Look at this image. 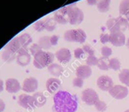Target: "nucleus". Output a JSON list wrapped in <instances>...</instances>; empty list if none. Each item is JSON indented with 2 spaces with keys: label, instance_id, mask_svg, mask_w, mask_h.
<instances>
[{
  "label": "nucleus",
  "instance_id": "obj_1",
  "mask_svg": "<svg viewBox=\"0 0 129 112\" xmlns=\"http://www.w3.org/2000/svg\"><path fill=\"white\" fill-rule=\"evenodd\" d=\"M77 98L67 91H57L54 96L53 112H76Z\"/></svg>",
  "mask_w": 129,
  "mask_h": 112
},
{
  "label": "nucleus",
  "instance_id": "obj_2",
  "mask_svg": "<svg viewBox=\"0 0 129 112\" xmlns=\"http://www.w3.org/2000/svg\"><path fill=\"white\" fill-rule=\"evenodd\" d=\"M128 20L122 16L110 18L107 21V27L110 33L124 32L128 28Z\"/></svg>",
  "mask_w": 129,
  "mask_h": 112
},
{
  "label": "nucleus",
  "instance_id": "obj_3",
  "mask_svg": "<svg viewBox=\"0 0 129 112\" xmlns=\"http://www.w3.org/2000/svg\"><path fill=\"white\" fill-rule=\"evenodd\" d=\"M54 58V55L51 52H39L34 55L33 64L38 69H42L45 67H48L52 64Z\"/></svg>",
  "mask_w": 129,
  "mask_h": 112
},
{
  "label": "nucleus",
  "instance_id": "obj_4",
  "mask_svg": "<svg viewBox=\"0 0 129 112\" xmlns=\"http://www.w3.org/2000/svg\"><path fill=\"white\" fill-rule=\"evenodd\" d=\"M67 19L71 25L80 24L84 20L83 11L80 8L76 7L74 4L67 6Z\"/></svg>",
  "mask_w": 129,
  "mask_h": 112
},
{
  "label": "nucleus",
  "instance_id": "obj_5",
  "mask_svg": "<svg viewBox=\"0 0 129 112\" xmlns=\"http://www.w3.org/2000/svg\"><path fill=\"white\" fill-rule=\"evenodd\" d=\"M87 38V35L85 32L82 29L77 30H70L65 32L64 33V39L67 42H79L83 43L85 42Z\"/></svg>",
  "mask_w": 129,
  "mask_h": 112
},
{
  "label": "nucleus",
  "instance_id": "obj_6",
  "mask_svg": "<svg viewBox=\"0 0 129 112\" xmlns=\"http://www.w3.org/2000/svg\"><path fill=\"white\" fill-rule=\"evenodd\" d=\"M82 100L87 105L91 106L94 105V104L99 100V96L94 89L88 88L82 93Z\"/></svg>",
  "mask_w": 129,
  "mask_h": 112
},
{
  "label": "nucleus",
  "instance_id": "obj_7",
  "mask_svg": "<svg viewBox=\"0 0 129 112\" xmlns=\"http://www.w3.org/2000/svg\"><path fill=\"white\" fill-rule=\"evenodd\" d=\"M108 92L113 98H114L117 100L123 99L126 98L128 95V87L121 86V85L113 86Z\"/></svg>",
  "mask_w": 129,
  "mask_h": 112
},
{
  "label": "nucleus",
  "instance_id": "obj_8",
  "mask_svg": "<svg viewBox=\"0 0 129 112\" xmlns=\"http://www.w3.org/2000/svg\"><path fill=\"white\" fill-rule=\"evenodd\" d=\"M97 85L102 91H109L114 86L113 79L107 75L99 77L97 80Z\"/></svg>",
  "mask_w": 129,
  "mask_h": 112
},
{
  "label": "nucleus",
  "instance_id": "obj_9",
  "mask_svg": "<svg viewBox=\"0 0 129 112\" xmlns=\"http://www.w3.org/2000/svg\"><path fill=\"white\" fill-rule=\"evenodd\" d=\"M110 42L116 47L123 46L125 44V36L123 32L111 33L110 34Z\"/></svg>",
  "mask_w": 129,
  "mask_h": 112
},
{
  "label": "nucleus",
  "instance_id": "obj_10",
  "mask_svg": "<svg viewBox=\"0 0 129 112\" xmlns=\"http://www.w3.org/2000/svg\"><path fill=\"white\" fill-rule=\"evenodd\" d=\"M18 104L26 109H33L36 107L33 97L26 94H22L18 97Z\"/></svg>",
  "mask_w": 129,
  "mask_h": 112
},
{
  "label": "nucleus",
  "instance_id": "obj_11",
  "mask_svg": "<svg viewBox=\"0 0 129 112\" xmlns=\"http://www.w3.org/2000/svg\"><path fill=\"white\" fill-rule=\"evenodd\" d=\"M38 80L34 77L26 79L23 83V90L26 93H33L38 89Z\"/></svg>",
  "mask_w": 129,
  "mask_h": 112
},
{
  "label": "nucleus",
  "instance_id": "obj_12",
  "mask_svg": "<svg viewBox=\"0 0 129 112\" xmlns=\"http://www.w3.org/2000/svg\"><path fill=\"white\" fill-rule=\"evenodd\" d=\"M76 74L77 77H79L82 80L88 79L92 74L91 68L88 65H80L76 68Z\"/></svg>",
  "mask_w": 129,
  "mask_h": 112
},
{
  "label": "nucleus",
  "instance_id": "obj_13",
  "mask_svg": "<svg viewBox=\"0 0 129 112\" xmlns=\"http://www.w3.org/2000/svg\"><path fill=\"white\" fill-rule=\"evenodd\" d=\"M19 55L17 57V62L19 65L24 67L29 64L30 62V55L27 53V51L25 49H21L19 52Z\"/></svg>",
  "mask_w": 129,
  "mask_h": 112
},
{
  "label": "nucleus",
  "instance_id": "obj_14",
  "mask_svg": "<svg viewBox=\"0 0 129 112\" xmlns=\"http://www.w3.org/2000/svg\"><path fill=\"white\" fill-rule=\"evenodd\" d=\"M6 90L9 93H16L20 89V85L17 80L14 78L8 79L5 82Z\"/></svg>",
  "mask_w": 129,
  "mask_h": 112
},
{
  "label": "nucleus",
  "instance_id": "obj_15",
  "mask_svg": "<svg viewBox=\"0 0 129 112\" xmlns=\"http://www.w3.org/2000/svg\"><path fill=\"white\" fill-rule=\"evenodd\" d=\"M55 55H56V58H57V60L61 63L69 62L72 58L70 51L66 48H63V49H60V50H58L56 52Z\"/></svg>",
  "mask_w": 129,
  "mask_h": 112
},
{
  "label": "nucleus",
  "instance_id": "obj_16",
  "mask_svg": "<svg viewBox=\"0 0 129 112\" xmlns=\"http://www.w3.org/2000/svg\"><path fill=\"white\" fill-rule=\"evenodd\" d=\"M60 81L57 78H50L46 82V89L49 93L54 94L57 93L58 89L60 86Z\"/></svg>",
  "mask_w": 129,
  "mask_h": 112
},
{
  "label": "nucleus",
  "instance_id": "obj_17",
  "mask_svg": "<svg viewBox=\"0 0 129 112\" xmlns=\"http://www.w3.org/2000/svg\"><path fill=\"white\" fill-rule=\"evenodd\" d=\"M67 16V7H65L63 8H61L57 11V13L55 14L54 15V20L59 24H67L68 19L66 17Z\"/></svg>",
  "mask_w": 129,
  "mask_h": 112
},
{
  "label": "nucleus",
  "instance_id": "obj_18",
  "mask_svg": "<svg viewBox=\"0 0 129 112\" xmlns=\"http://www.w3.org/2000/svg\"><path fill=\"white\" fill-rule=\"evenodd\" d=\"M33 100H34V105L37 108H41L44 106L47 102V99L45 96L42 93H36L33 96Z\"/></svg>",
  "mask_w": 129,
  "mask_h": 112
},
{
  "label": "nucleus",
  "instance_id": "obj_19",
  "mask_svg": "<svg viewBox=\"0 0 129 112\" xmlns=\"http://www.w3.org/2000/svg\"><path fill=\"white\" fill-rule=\"evenodd\" d=\"M48 70L49 73L52 76L56 77H60L62 74L63 71V68L58 64H50L48 67Z\"/></svg>",
  "mask_w": 129,
  "mask_h": 112
},
{
  "label": "nucleus",
  "instance_id": "obj_20",
  "mask_svg": "<svg viewBox=\"0 0 129 112\" xmlns=\"http://www.w3.org/2000/svg\"><path fill=\"white\" fill-rule=\"evenodd\" d=\"M120 16H124L129 20V0H122L119 5Z\"/></svg>",
  "mask_w": 129,
  "mask_h": 112
},
{
  "label": "nucleus",
  "instance_id": "obj_21",
  "mask_svg": "<svg viewBox=\"0 0 129 112\" xmlns=\"http://www.w3.org/2000/svg\"><path fill=\"white\" fill-rule=\"evenodd\" d=\"M110 0H98L97 8L101 13L107 12L110 9Z\"/></svg>",
  "mask_w": 129,
  "mask_h": 112
},
{
  "label": "nucleus",
  "instance_id": "obj_22",
  "mask_svg": "<svg viewBox=\"0 0 129 112\" xmlns=\"http://www.w3.org/2000/svg\"><path fill=\"white\" fill-rule=\"evenodd\" d=\"M119 79L121 83L129 86V69H123L119 74Z\"/></svg>",
  "mask_w": 129,
  "mask_h": 112
},
{
  "label": "nucleus",
  "instance_id": "obj_23",
  "mask_svg": "<svg viewBox=\"0 0 129 112\" xmlns=\"http://www.w3.org/2000/svg\"><path fill=\"white\" fill-rule=\"evenodd\" d=\"M121 68V63L118 58H113L109 60V68L113 71H118Z\"/></svg>",
  "mask_w": 129,
  "mask_h": 112
},
{
  "label": "nucleus",
  "instance_id": "obj_24",
  "mask_svg": "<svg viewBox=\"0 0 129 112\" xmlns=\"http://www.w3.org/2000/svg\"><path fill=\"white\" fill-rule=\"evenodd\" d=\"M107 58H104V57H102L101 58H99L98 60V68L101 70V71H108L110 68H109V61L107 62Z\"/></svg>",
  "mask_w": 129,
  "mask_h": 112
},
{
  "label": "nucleus",
  "instance_id": "obj_25",
  "mask_svg": "<svg viewBox=\"0 0 129 112\" xmlns=\"http://www.w3.org/2000/svg\"><path fill=\"white\" fill-rule=\"evenodd\" d=\"M15 58V55H14V52H11V50L9 49H6L3 54H2V59L5 61H7V62H11Z\"/></svg>",
  "mask_w": 129,
  "mask_h": 112
},
{
  "label": "nucleus",
  "instance_id": "obj_26",
  "mask_svg": "<svg viewBox=\"0 0 129 112\" xmlns=\"http://www.w3.org/2000/svg\"><path fill=\"white\" fill-rule=\"evenodd\" d=\"M39 45L41 48H43L45 49H50L51 46V42H50V38L48 36H44L39 39Z\"/></svg>",
  "mask_w": 129,
  "mask_h": 112
},
{
  "label": "nucleus",
  "instance_id": "obj_27",
  "mask_svg": "<svg viewBox=\"0 0 129 112\" xmlns=\"http://www.w3.org/2000/svg\"><path fill=\"white\" fill-rule=\"evenodd\" d=\"M45 29L48 31H52L56 27V21L53 19H48L45 21Z\"/></svg>",
  "mask_w": 129,
  "mask_h": 112
},
{
  "label": "nucleus",
  "instance_id": "obj_28",
  "mask_svg": "<svg viewBox=\"0 0 129 112\" xmlns=\"http://www.w3.org/2000/svg\"><path fill=\"white\" fill-rule=\"evenodd\" d=\"M98 58L94 55H88L86 60V65L91 66H96L98 64Z\"/></svg>",
  "mask_w": 129,
  "mask_h": 112
},
{
  "label": "nucleus",
  "instance_id": "obj_29",
  "mask_svg": "<svg viewBox=\"0 0 129 112\" xmlns=\"http://www.w3.org/2000/svg\"><path fill=\"white\" fill-rule=\"evenodd\" d=\"M94 107L99 112H104L107 108V104L100 99L94 104Z\"/></svg>",
  "mask_w": 129,
  "mask_h": 112
},
{
  "label": "nucleus",
  "instance_id": "obj_30",
  "mask_svg": "<svg viewBox=\"0 0 129 112\" xmlns=\"http://www.w3.org/2000/svg\"><path fill=\"white\" fill-rule=\"evenodd\" d=\"M19 40H20L21 45H22L23 47H25V46H26L27 45H29V44L31 42L32 39H31V37H30L28 34H24V35L21 36L19 38Z\"/></svg>",
  "mask_w": 129,
  "mask_h": 112
},
{
  "label": "nucleus",
  "instance_id": "obj_31",
  "mask_svg": "<svg viewBox=\"0 0 129 112\" xmlns=\"http://www.w3.org/2000/svg\"><path fill=\"white\" fill-rule=\"evenodd\" d=\"M113 53V50L112 49H110L108 46H103L101 48V55L103 57L108 58Z\"/></svg>",
  "mask_w": 129,
  "mask_h": 112
},
{
  "label": "nucleus",
  "instance_id": "obj_32",
  "mask_svg": "<svg viewBox=\"0 0 129 112\" xmlns=\"http://www.w3.org/2000/svg\"><path fill=\"white\" fill-rule=\"evenodd\" d=\"M84 84V80L79 78V77H76L73 80V85L76 87L82 88Z\"/></svg>",
  "mask_w": 129,
  "mask_h": 112
},
{
  "label": "nucleus",
  "instance_id": "obj_33",
  "mask_svg": "<svg viewBox=\"0 0 129 112\" xmlns=\"http://www.w3.org/2000/svg\"><path fill=\"white\" fill-rule=\"evenodd\" d=\"M84 54H85V52L81 48H78V49H76L74 50V55H75V58H77V59L81 58L83 56Z\"/></svg>",
  "mask_w": 129,
  "mask_h": 112
},
{
  "label": "nucleus",
  "instance_id": "obj_34",
  "mask_svg": "<svg viewBox=\"0 0 129 112\" xmlns=\"http://www.w3.org/2000/svg\"><path fill=\"white\" fill-rule=\"evenodd\" d=\"M82 49L84 50L85 53H87L88 55H94V50L88 45H85L83 46Z\"/></svg>",
  "mask_w": 129,
  "mask_h": 112
},
{
  "label": "nucleus",
  "instance_id": "obj_35",
  "mask_svg": "<svg viewBox=\"0 0 129 112\" xmlns=\"http://www.w3.org/2000/svg\"><path fill=\"white\" fill-rule=\"evenodd\" d=\"M101 42L103 43V44H105V43H107L110 42V34H107V33H103L101 35Z\"/></svg>",
  "mask_w": 129,
  "mask_h": 112
},
{
  "label": "nucleus",
  "instance_id": "obj_36",
  "mask_svg": "<svg viewBox=\"0 0 129 112\" xmlns=\"http://www.w3.org/2000/svg\"><path fill=\"white\" fill-rule=\"evenodd\" d=\"M35 27L36 29L38 30V31H42L44 29H45V22L43 21H39L35 25Z\"/></svg>",
  "mask_w": 129,
  "mask_h": 112
},
{
  "label": "nucleus",
  "instance_id": "obj_37",
  "mask_svg": "<svg viewBox=\"0 0 129 112\" xmlns=\"http://www.w3.org/2000/svg\"><path fill=\"white\" fill-rule=\"evenodd\" d=\"M30 50H31V52L33 53V55H35L36 54H37L38 52H39L42 51V50H41V47H40L39 46H38V45H36V44H34V45L31 47Z\"/></svg>",
  "mask_w": 129,
  "mask_h": 112
},
{
  "label": "nucleus",
  "instance_id": "obj_38",
  "mask_svg": "<svg viewBox=\"0 0 129 112\" xmlns=\"http://www.w3.org/2000/svg\"><path fill=\"white\" fill-rule=\"evenodd\" d=\"M58 39H59L58 36H56V35H54V36H52L50 38V42H51V46H56V45L57 44Z\"/></svg>",
  "mask_w": 129,
  "mask_h": 112
},
{
  "label": "nucleus",
  "instance_id": "obj_39",
  "mask_svg": "<svg viewBox=\"0 0 129 112\" xmlns=\"http://www.w3.org/2000/svg\"><path fill=\"white\" fill-rule=\"evenodd\" d=\"M5 105L4 103V102L0 99V112H2L5 110Z\"/></svg>",
  "mask_w": 129,
  "mask_h": 112
},
{
  "label": "nucleus",
  "instance_id": "obj_40",
  "mask_svg": "<svg viewBox=\"0 0 129 112\" xmlns=\"http://www.w3.org/2000/svg\"><path fill=\"white\" fill-rule=\"evenodd\" d=\"M87 2H88L90 5H97L98 0H87Z\"/></svg>",
  "mask_w": 129,
  "mask_h": 112
},
{
  "label": "nucleus",
  "instance_id": "obj_41",
  "mask_svg": "<svg viewBox=\"0 0 129 112\" xmlns=\"http://www.w3.org/2000/svg\"><path fill=\"white\" fill-rule=\"evenodd\" d=\"M3 91V81L0 79V93Z\"/></svg>",
  "mask_w": 129,
  "mask_h": 112
},
{
  "label": "nucleus",
  "instance_id": "obj_42",
  "mask_svg": "<svg viewBox=\"0 0 129 112\" xmlns=\"http://www.w3.org/2000/svg\"><path fill=\"white\" fill-rule=\"evenodd\" d=\"M125 45H126V46H127V48L129 49V38L128 39V40H127V42H125Z\"/></svg>",
  "mask_w": 129,
  "mask_h": 112
},
{
  "label": "nucleus",
  "instance_id": "obj_43",
  "mask_svg": "<svg viewBox=\"0 0 129 112\" xmlns=\"http://www.w3.org/2000/svg\"><path fill=\"white\" fill-rule=\"evenodd\" d=\"M125 112H129V109H128V110H126V111H125Z\"/></svg>",
  "mask_w": 129,
  "mask_h": 112
},
{
  "label": "nucleus",
  "instance_id": "obj_44",
  "mask_svg": "<svg viewBox=\"0 0 129 112\" xmlns=\"http://www.w3.org/2000/svg\"><path fill=\"white\" fill-rule=\"evenodd\" d=\"M128 29H129V24H128Z\"/></svg>",
  "mask_w": 129,
  "mask_h": 112
}]
</instances>
